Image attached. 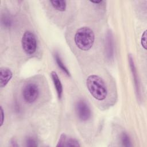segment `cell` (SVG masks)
Wrapping results in <instances>:
<instances>
[{
	"label": "cell",
	"mask_w": 147,
	"mask_h": 147,
	"mask_svg": "<svg viewBox=\"0 0 147 147\" xmlns=\"http://www.w3.org/2000/svg\"><path fill=\"white\" fill-rule=\"evenodd\" d=\"M87 87L91 95L96 100H103L107 95L106 86L103 79L98 75H91L86 80Z\"/></svg>",
	"instance_id": "obj_1"
},
{
	"label": "cell",
	"mask_w": 147,
	"mask_h": 147,
	"mask_svg": "<svg viewBox=\"0 0 147 147\" xmlns=\"http://www.w3.org/2000/svg\"><path fill=\"white\" fill-rule=\"evenodd\" d=\"M75 42L76 45L82 51L90 49L95 40V35L90 28L83 26L80 28L75 34Z\"/></svg>",
	"instance_id": "obj_2"
},
{
	"label": "cell",
	"mask_w": 147,
	"mask_h": 147,
	"mask_svg": "<svg viewBox=\"0 0 147 147\" xmlns=\"http://www.w3.org/2000/svg\"><path fill=\"white\" fill-rule=\"evenodd\" d=\"M22 47L27 55L34 53L37 48V41L34 34L30 31H26L21 40Z\"/></svg>",
	"instance_id": "obj_3"
},
{
	"label": "cell",
	"mask_w": 147,
	"mask_h": 147,
	"mask_svg": "<svg viewBox=\"0 0 147 147\" xmlns=\"http://www.w3.org/2000/svg\"><path fill=\"white\" fill-rule=\"evenodd\" d=\"M22 94L26 102L28 103H33L37 100L39 95L38 86L33 83H28L23 88Z\"/></svg>",
	"instance_id": "obj_4"
},
{
	"label": "cell",
	"mask_w": 147,
	"mask_h": 147,
	"mask_svg": "<svg viewBox=\"0 0 147 147\" xmlns=\"http://www.w3.org/2000/svg\"><path fill=\"white\" fill-rule=\"evenodd\" d=\"M76 114L78 118L82 121H86L88 120L91 115V112L90 107L87 103L83 100H79L75 106Z\"/></svg>",
	"instance_id": "obj_5"
},
{
	"label": "cell",
	"mask_w": 147,
	"mask_h": 147,
	"mask_svg": "<svg viewBox=\"0 0 147 147\" xmlns=\"http://www.w3.org/2000/svg\"><path fill=\"white\" fill-rule=\"evenodd\" d=\"M13 76L11 71L7 67H1L0 69V87H4Z\"/></svg>",
	"instance_id": "obj_6"
},
{
	"label": "cell",
	"mask_w": 147,
	"mask_h": 147,
	"mask_svg": "<svg viewBox=\"0 0 147 147\" xmlns=\"http://www.w3.org/2000/svg\"><path fill=\"white\" fill-rule=\"evenodd\" d=\"M57 146H80L79 142L75 138H68L64 134L60 136Z\"/></svg>",
	"instance_id": "obj_7"
},
{
	"label": "cell",
	"mask_w": 147,
	"mask_h": 147,
	"mask_svg": "<svg viewBox=\"0 0 147 147\" xmlns=\"http://www.w3.org/2000/svg\"><path fill=\"white\" fill-rule=\"evenodd\" d=\"M52 81L57 91V94L59 99H61L63 94V86L58 75L55 71H52L51 73Z\"/></svg>",
	"instance_id": "obj_8"
},
{
	"label": "cell",
	"mask_w": 147,
	"mask_h": 147,
	"mask_svg": "<svg viewBox=\"0 0 147 147\" xmlns=\"http://www.w3.org/2000/svg\"><path fill=\"white\" fill-rule=\"evenodd\" d=\"M49 2L51 3L52 7L56 10H58L60 11H64L66 9L67 3L65 1L53 0V1H50Z\"/></svg>",
	"instance_id": "obj_9"
},
{
	"label": "cell",
	"mask_w": 147,
	"mask_h": 147,
	"mask_svg": "<svg viewBox=\"0 0 147 147\" xmlns=\"http://www.w3.org/2000/svg\"><path fill=\"white\" fill-rule=\"evenodd\" d=\"M55 58L56 60V61L57 64V65L59 66V67L60 68V69L67 76H70V74L69 71L68 70V69L67 68V67L65 66V65L64 64L63 61L61 60L60 57L59 56V54L57 53H56L55 55Z\"/></svg>",
	"instance_id": "obj_10"
},
{
	"label": "cell",
	"mask_w": 147,
	"mask_h": 147,
	"mask_svg": "<svg viewBox=\"0 0 147 147\" xmlns=\"http://www.w3.org/2000/svg\"><path fill=\"white\" fill-rule=\"evenodd\" d=\"M129 61L130 67L131 68V72H132V74H133V76L134 79V82H135L136 88H137V89L138 90L139 86H138V83L137 82V77L136 69V68H135V65H134L133 57L131 55H129ZM138 90H137V91H138Z\"/></svg>",
	"instance_id": "obj_11"
},
{
	"label": "cell",
	"mask_w": 147,
	"mask_h": 147,
	"mask_svg": "<svg viewBox=\"0 0 147 147\" xmlns=\"http://www.w3.org/2000/svg\"><path fill=\"white\" fill-rule=\"evenodd\" d=\"M121 142L122 144V145L126 147H130L131 146V141L130 139L129 136L126 133H122L121 137Z\"/></svg>",
	"instance_id": "obj_12"
},
{
	"label": "cell",
	"mask_w": 147,
	"mask_h": 147,
	"mask_svg": "<svg viewBox=\"0 0 147 147\" xmlns=\"http://www.w3.org/2000/svg\"><path fill=\"white\" fill-rule=\"evenodd\" d=\"M2 24L6 28H10L12 25V20L10 16L6 14H3L1 17Z\"/></svg>",
	"instance_id": "obj_13"
},
{
	"label": "cell",
	"mask_w": 147,
	"mask_h": 147,
	"mask_svg": "<svg viewBox=\"0 0 147 147\" xmlns=\"http://www.w3.org/2000/svg\"><path fill=\"white\" fill-rule=\"evenodd\" d=\"M26 145L27 146L33 147V146H37V144L36 143V140L33 137H29L26 139Z\"/></svg>",
	"instance_id": "obj_14"
},
{
	"label": "cell",
	"mask_w": 147,
	"mask_h": 147,
	"mask_svg": "<svg viewBox=\"0 0 147 147\" xmlns=\"http://www.w3.org/2000/svg\"><path fill=\"white\" fill-rule=\"evenodd\" d=\"M141 44L142 47L145 49H146V30H145L142 35L141 38Z\"/></svg>",
	"instance_id": "obj_15"
},
{
	"label": "cell",
	"mask_w": 147,
	"mask_h": 147,
	"mask_svg": "<svg viewBox=\"0 0 147 147\" xmlns=\"http://www.w3.org/2000/svg\"><path fill=\"white\" fill-rule=\"evenodd\" d=\"M0 111H1V125L0 126H2L3 123V121H4V111H3V109L2 108V106H1L0 107Z\"/></svg>",
	"instance_id": "obj_16"
},
{
	"label": "cell",
	"mask_w": 147,
	"mask_h": 147,
	"mask_svg": "<svg viewBox=\"0 0 147 147\" xmlns=\"http://www.w3.org/2000/svg\"><path fill=\"white\" fill-rule=\"evenodd\" d=\"M91 3H96V4H98V3H102L103 1H90Z\"/></svg>",
	"instance_id": "obj_17"
}]
</instances>
